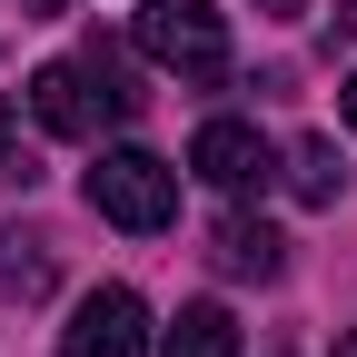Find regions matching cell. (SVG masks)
<instances>
[{"mask_svg":"<svg viewBox=\"0 0 357 357\" xmlns=\"http://www.w3.org/2000/svg\"><path fill=\"white\" fill-rule=\"evenodd\" d=\"M337 109H347V129H357V79H347V89H337Z\"/></svg>","mask_w":357,"mask_h":357,"instance_id":"cell-12","label":"cell"},{"mask_svg":"<svg viewBox=\"0 0 357 357\" xmlns=\"http://www.w3.org/2000/svg\"><path fill=\"white\" fill-rule=\"evenodd\" d=\"M159 357H238V318H229L218 298L178 307V318H169V337H159Z\"/></svg>","mask_w":357,"mask_h":357,"instance_id":"cell-8","label":"cell"},{"mask_svg":"<svg viewBox=\"0 0 357 357\" xmlns=\"http://www.w3.org/2000/svg\"><path fill=\"white\" fill-rule=\"evenodd\" d=\"M0 178H20V189H30V149H20V119H10V109H0Z\"/></svg>","mask_w":357,"mask_h":357,"instance_id":"cell-10","label":"cell"},{"mask_svg":"<svg viewBox=\"0 0 357 357\" xmlns=\"http://www.w3.org/2000/svg\"><path fill=\"white\" fill-rule=\"evenodd\" d=\"M89 208L109 218V229H169L178 218V169L159 149H100V169H89Z\"/></svg>","mask_w":357,"mask_h":357,"instance_id":"cell-2","label":"cell"},{"mask_svg":"<svg viewBox=\"0 0 357 357\" xmlns=\"http://www.w3.org/2000/svg\"><path fill=\"white\" fill-rule=\"evenodd\" d=\"M337 30H347V40H357V0H337Z\"/></svg>","mask_w":357,"mask_h":357,"instance_id":"cell-11","label":"cell"},{"mask_svg":"<svg viewBox=\"0 0 357 357\" xmlns=\"http://www.w3.org/2000/svg\"><path fill=\"white\" fill-rule=\"evenodd\" d=\"M218 268H229V278H278L288 238L268 229V218H218Z\"/></svg>","mask_w":357,"mask_h":357,"instance_id":"cell-7","label":"cell"},{"mask_svg":"<svg viewBox=\"0 0 357 357\" xmlns=\"http://www.w3.org/2000/svg\"><path fill=\"white\" fill-rule=\"evenodd\" d=\"M50 238H30V229H0V307H40L50 298Z\"/></svg>","mask_w":357,"mask_h":357,"instance_id":"cell-6","label":"cell"},{"mask_svg":"<svg viewBox=\"0 0 357 357\" xmlns=\"http://www.w3.org/2000/svg\"><path fill=\"white\" fill-rule=\"evenodd\" d=\"M60 357H149V307H139V288H89V298L70 307Z\"/></svg>","mask_w":357,"mask_h":357,"instance_id":"cell-4","label":"cell"},{"mask_svg":"<svg viewBox=\"0 0 357 357\" xmlns=\"http://www.w3.org/2000/svg\"><path fill=\"white\" fill-rule=\"evenodd\" d=\"M139 50L159 60V70H178V79H229V20L208 10V0H149L139 10Z\"/></svg>","mask_w":357,"mask_h":357,"instance_id":"cell-3","label":"cell"},{"mask_svg":"<svg viewBox=\"0 0 357 357\" xmlns=\"http://www.w3.org/2000/svg\"><path fill=\"white\" fill-rule=\"evenodd\" d=\"M50 10H60V0H30V20H50Z\"/></svg>","mask_w":357,"mask_h":357,"instance_id":"cell-13","label":"cell"},{"mask_svg":"<svg viewBox=\"0 0 357 357\" xmlns=\"http://www.w3.org/2000/svg\"><path fill=\"white\" fill-rule=\"evenodd\" d=\"M139 109V89L119 79V50L109 40H89L79 60H50V70H30V119L50 129V139H100L109 119Z\"/></svg>","mask_w":357,"mask_h":357,"instance_id":"cell-1","label":"cell"},{"mask_svg":"<svg viewBox=\"0 0 357 357\" xmlns=\"http://www.w3.org/2000/svg\"><path fill=\"white\" fill-rule=\"evenodd\" d=\"M288 189L328 208V199H337V149H328V139H298V159H288Z\"/></svg>","mask_w":357,"mask_h":357,"instance_id":"cell-9","label":"cell"},{"mask_svg":"<svg viewBox=\"0 0 357 357\" xmlns=\"http://www.w3.org/2000/svg\"><path fill=\"white\" fill-rule=\"evenodd\" d=\"M189 169L208 178V189L248 199V189H268V139H258L248 119H199V139H189Z\"/></svg>","mask_w":357,"mask_h":357,"instance_id":"cell-5","label":"cell"},{"mask_svg":"<svg viewBox=\"0 0 357 357\" xmlns=\"http://www.w3.org/2000/svg\"><path fill=\"white\" fill-rule=\"evenodd\" d=\"M337 357H357V337H337Z\"/></svg>","mask_w":357,"mask_h":357,"instance_id":"cell-14","label":"cell"}]
</instances>
